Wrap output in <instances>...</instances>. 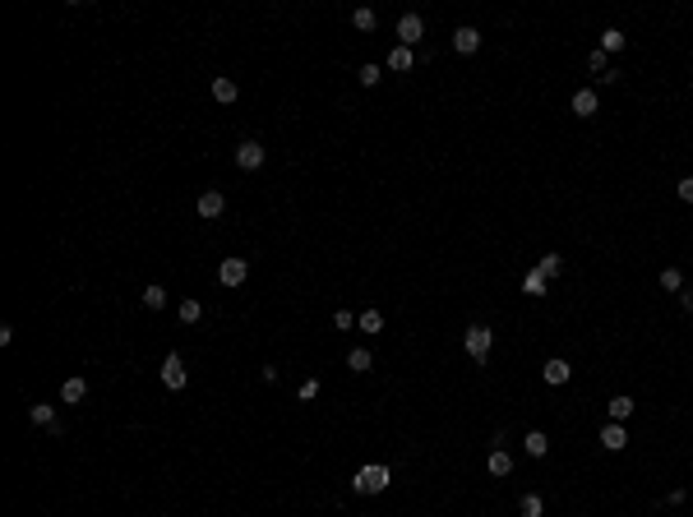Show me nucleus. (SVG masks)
I'll list each match as a JSON object with an SVG mask.
<instances>
[{
	"label": "nucleus",
	"instance_id": "1",
	"mask_svg": "<svg viewBox=\"0 0 693 517\" xmlns=\"http://www.w3.org/2000/svg\"><path fill=\"white\" fill-rule=\"evenodd\" d=\"M388 480H393V472H388L384 462H370V467H361V472L352 476V489L356 494H384Z\"/></svg>",
	"mask_w": 693,
	"mask_h": 517
},
{
	"label": "nucleus",
	"instance_id": "2",
	"mask_svg": "<svg viewBox=\"0 0 693 517\" xmlns=\"http://www.w3.org/2000/svg\"><path fill=\"white\" fill-rule=\"evenodd\" d=\"M490 342H494V333L485 328V323H472V328L462 333V347H467L472 361H485V356H490Z\"/></svg>",
	"mask_w": 693,
	"mask_h": 517
},
{
	"label": "nucleus",
	"instance_id": "3",
	"mask_svg": "<svg viewBox=\"0 0 693 517\" xmlns=\"http://www.w3.org/2000/svg\"><path fill=\"white\" fill-rule=\"evenodd\" d=\"M425 37V19L421 14H402L398 19V46H416Z\"/></svg>",
	"mask_w": 693,
	"mask_h": 517
},
{
	"label": "nucleus",
	"instance_id": "4",
	"mask_svg": "<svg viewBox=\"0 0 693 517\" xmlns=\"http://www.w3.org/2000/svg\"><path fill=\"white\" fill-rule=\"evenodd\" d=\"M263 157H268V152H263V143L245 139V143L236 148V167H241V171H259V167H263Z\"/></svg>",
	"mask_w": 693,
	"mask_h": 517
},
{
	"label": "nucleus",
	"instance_id": "5",
	"mask_svg": "<svg viewBox=\"0 0 693 517\" xmlns=\"http://www.w3.org/2000/svg\"><path fill=\"white\" fill-rule=\"evenodd\" d=\"M185 379H190V374H185V361L176 356V351H171L167 361H162V383H167L171 393H181V388H185Z\"/></svg>",
	"mask_w": 693,
	"mask_h": 517
},
{
	"label": "nucleus",
	"instance_id": "6",
	"mask_svg": "<svg viewBox=\"0 0 693 517\" xmlns=\"http://www.w3.org/2000/svg\"><path fill=\"white\" fill-rule=\"evenodd\" d=\"M217 277H222V287H241V282L250 277V263H245V258H222Z\"/></svg>",
	"mask_w": 693,
	"mask_h": 517
},
{
	"label": "nucleus",
	"instance_id": "7",
	"mask_svg": "<svg viewBox=\"0 0 693 517\" xmlns=\"http://www.w3.org/2000/svg\"><path fill=\"white\" fill-rule=\"evenodd\" d=\"M28 420H32V425H42V429H51V434H61V420H56V407H51V402H32Z\"/></svg>",
	"mask_w": 693,
	"mask_h": 517
},
{
	"label": "nucleus",
	"instance_id": "8",
	"mask_svg": "<svg viewBox=\"0 0 693 517\" xmlns=\"http://www.w3.org/2000/svg\"><path fill=\"white\" fill-rule=\"evenodd\" d=\"M227 213V199H222V190H203L199 194V217L203 222H213V217Z\"/></svg>",
	"mask_w": 693,
	"mask_h": 517
},
{
	"label": "nucleus",
	"instance_id": "9",
	"mask_svg": "<svg viewBox=\"0 0 693 517\" xmlns=\"http://www.w3.org/2000/svg\"><path fill=\"white\" fill-rule=\"evenodd\" d=\"M569 107H573V116H583V121H587V116H596V111H601L596 88H578V92H573V102H569Z\"/></svg>",
	"mask_w": 693,
	"mask_h": 517
},
{
	"label": "nucleus",
	"instance_id": "10",
	"mask_svg": "<svg viewBox=\"0 0 693 517\" xmlns=\"http://www.w3.org/2000/svg\"><path fill=\"white\" fill-rule=\"evenodd\" d=\"M453 51H458V56H476V51H481V32L462 23V28L453 32Z\"/></svg>",
	"mask_w": 693,
	"mask_h": 517
},
{
	"label": "nucleus",
	"instance_id": "11",
	"mask_svg": "<svg viewBox=\"0 0 693 517\" xmlns=\"http://www.w3.org/2000/svg\"><path fill=\"white\" fill-rule=\"evenodd\" d=\"M541 374H545V383H554V388H559V383H569V379H573V365H569V361H559V356H550Z\"/></svg>",
	"mask_w": 693,
	"mask_h": 517
},
{
	"label": "nucleus",
	"instance_id": "12",
	"mask_svg": "<svg viewBox=\"0 0 693 517\" xmlns=\"http://www.w3.org/2000/svg\"><path fill=\"white\" fill-rule=\"evenodd\" d=\"M601 448H610V453H624V448H629V434H624V425H615V420H610V425L601 429Z\"/></svg>",
	"mask_w": 693,
	"mask_h": 517
},
{
	"label": "nucleus",
	"instance_id": "13",
	"mask_svg": "<svg viewBox=\"0 0 693 517\" xmlns=\"http://www.w3.org/2000/svg\"><path fill=\"white\" fill-rule=\"evenodd\" d=\"M236 79H227V74H213V102H222V107H231L236 102Z\"/></svg>",
	"mask_w": 693,
	"mask_h": 517
},
{
	"label": "nucleus",
	"instance_id": "14",
	"mask_svg": "<svg viewBox=\"0 0 693 517\" xmlns=\"http://www.w3.org/2000/svg\"><path fill=\"white\" fill-rule=\"evenodd\" d=\"M388 70H393V74H407V70H412V65H416V56H412V46H393V51H388Z\"/></svg>",
	"mask_w": 693,
	"mask_h": 517
},
{
	"label": "nucleus",
	"instance_id": "15",
	"mask_svg": "<svg viewBox=\"0 0 693 517\" xmlns=\"http://www.w3.org/2000/svg\"><path fill=\"white\" fill-rule=\"evenodd\" d=\"M485 472L499 476V480H504V476H513V457H508V448H494L490 462H485Z\"/></svg>",
	"mask_w": 693,
	"mask_h": 517
},
{
	"label": "nucleus",
	"instance_id": "16",
	"mask_svg": "<svg viewBox=\"0 0 693 517\" xmlns=\"http://www.w3.org/2000/svg\"><path fill=\"white\" fill-rule=\"evenodd\" d=\"M605 411H610V420H615V425H624V420H629V416H633V397L615 393V397H610V407H605Z\"/></svg>",
	"mask_w": 693,
	"mask_h": 517
},
{
	"label": "nucleus",
	"instance_id": "17",
	"mask_svg": "<svg viewBox=\"0 0 693 517\" xmlns=\"http://www.w3.org/2000/svg\"><path fill=\"white\" fill-rule=\"evenodd\" d=\"M624 46H629V37H624L619 28H605V32H601V51H605V56H615V51H624Z\"/></svg>",
	"mask_w": 693,
	"mask_h": 517
},
{
	"label": "nucleus",
	"instance_id": "18",
	"mask_svg": "<svg viewBox=\"0 0 693 517\" xmlns=\"http://www.w3.org/2000/svg\"><path fill=\"white\" fill-rule=\"evenodd\" d=\"M61 397L74 407V402H83V397H88V383H83V379H65V383H61Z\"/></svg>",
	"mask_w": 693,
	"mask_h": 517
},
{
	"label": "nucleus",
	"instance_id": "19",
	"mask_svg": "<svg viewBox=\"0 0 693 517\" xmlns=\"http://www.w3.org/2000/svg\"><path fill=\"white\" fill-rule=\"evenodd\" d=\"M523 448H527V457H545V453H550V439H545L541 429H532V434L523 439Z\"/></svg>",
	"mask_w": 693,
	"mask_h": 517
},
{
	"label": "nucleus",
	"instance_id": "20",
	"mask_svg": "<svg viewBox=\"0 0 693 517\" xmlns=\"http://www.w3.org/2000/svg\"><path fill=\"white\" fill-rule=\"evenodd\" d=\"M374 23H379V14H374L370 5H361V10L352 14V28H356V32H374Z\"/></svg>",
	"mask_w": 693,
	"mask_h": 517
},
{
	"label": "nucleus",
	"instance_id": "21",
	"mask_svg": "<svg viewBox=\"0 0 693 517\" xmlns=\"http://www.w3.org/2000/svg\"><path fill=\"white\" fill-rule=\"evenodd\" d=\"M518 517H545V499H541V494H523V503H518Z\"/></svg>",
	"mask_w": 693,
	"mask_h": 517
},
{
	"label": "nucleus",
	"instance_id": "22",
	"mask_svg": "<svg viewBox=\"0 0 693 517\" xmlns=\"http://www.w3.org/2000/svg\"><path fill=\"white\" fill-rule=\"evenodd\" d=\"M536 273L545 277V282H550V277H559V273H564V258H559V254H545V258H536Z\"/></svg>",
	"mask_w": 693,
	"mask_h": 517
},
{
	"label": "nucleus",
	"instance_id": "23",
	"mask_svg": "<svg viewBox=\"0 0 693 517\" xmlns=\"http://www.w3.org/2000/svg\"><path fill=\"white\" fill-rule=\"evenodd\" d=\"M587 70H592V74H596V79H605V74H610V56H605V51H601V46H596V51L587 56Z\"/></svg>",
	"mask_w": 693,
	"mask_h": 517
},
{
	"label": "nucleus",
	"instance_id": "24",
	"mask_svg": "<svg viewBox=\"0 0 693 517\" xmlns=\"http://www.w3.org/2000/svg\"><path fill=\"white\" fill-rule=\"evenodd\" d=\"M143 305H148V310H167V287H157V282L143 287Z\"/></svg>",
	"mask_w": 693,
	"mask_h": 517
},
{
	"label": "nucleus",
	"instance_id": "25",
	"mask_svg": "<svg viewBox=\"0 0 693 517\" xmlns=\"http://www.w3.org/2000/svg\"><path fill=\"white\" fill-rule=\"evenodd\" d=\"M176 314H181V323H199L203 319V305L199 301H181V305H176Z\"/></svg>",
	"mask_w": 693,
	"mask_h": 517
},
{
	"label": "nucleus",
	"instance_id": "26",
	"mask_svg": "<svg viewBox=\"0 0 693 517\" xmlns=\"http://www.w3.org/2000/svg\"><path fill=\"white\" fill-rule=\"evenodd\" d=\"M347 365H352L356 374H365V369L374 365V361H370V351H365V347H356V351H347Z\"/></svg>",
	"mask_w": 693,
	"mask_h": 517
},
{
	"label": "nucleus",
	"instance_id": "27",
	"mask_svg": "<svg viewBox=\"0 0 693 517\" xmlns=\"http://www.w3.org/2000/svg\"><path fill=\"white\" fill-rule=\"evenodd\" d=\"M523 291H527V296H545V277H541L536 268H532V273L523 277Z\"/></svg>",
	"mask_w": 693,
	"mask_h": 517
},
{
	"label": "nucleus",
	"instance_id": "28",
	"mask_svg": "<svg viewBox=\"0 0 693 517\" xmlns=\"http://www.w3.org/2000/svg\"><path fill=\"white\" fill-rule=\"evenodd\" d=\"M379 328H384V314H379V310H365V314H361V333H379Z\"/></svg>",
	"mask_w": 693,
	"mask_h": 517
},
{
	"label": "nucleus",
	"instance_id": "29",
	"mask_svg": "<svg viewBox=\"0 0 693 517\" xmlns=\"http://www.w3.org/2000/svg\"><path fill=\"white\" fill-rule=\"evenodd\" d=\"M661 287H665V291H684V273H679V268H665V273H661Z\"/></svg>",
	"mask_w": 693,
	"mask_h": 517
},
{
	"label": "nucleus",
	"instance_id": "30",
	"mask_svg": "<svg viewBox=\"0 0 693 517\" xmlns=\"http://www.w3.org/2000/svg\"><path fill=\"white\" fill-rule=\"evenodd\" d=\"M379 79H384V70H379V65H361V88H374Z\"/></svg>",
	"mask_w": 693,
	"mask_h": 517
},
{
	"label": "nucleus",
	"instance_id": "31",
	"mask_svg": "<svg viewBox=\"0 0 693 517\" xmlns=\"http://www.w3.org/2000/svg\"><path fill=\"white\" fill-rule=\"evenodd\" d=\"M296 397H301V402H314V397H319V379H305L296 388Z\"/></svg>",
	"mask_w": 693,
	"mask_h": 517
},
{
	"label": "nucleus",
	"instance_id": "32",
	"mask_svg": "<svg viewBox=\"0 0 693 517\" xmlns=\"http://www.w3.org/2000/svg\"><path fill=\"white\" fill-rule=\"evenodd\" d=\"M352 323H356V319L347 314V310H338V314H333V328H352Z\"/></svg>",
	"mask_w": 693,
	"mask_h": 517
},
{
	"label": "nucleus",
	"instance_id": "33",
	"mask_svg": "<svg viewBox=\"0 0 693 517\" xmlns=\"http://www.w3.org/2000/svg\"><path fill=\"white\" fill-rule=\"evenodd\" d=\"M679 199H684V203H693V176H689V181H679Z\"/></svg>",
	"mask_w": 693,
	"mask_h": 517
},
{
	"label": "nucleus",
	"instance_id": "34",
	"mask_svg": "<svg viewBox=\"0 0 693 517\" xmlns=\"http://www.w3.org/2000/svg\"><path fill=\"white\" fill-rule=\"evenodd\" d=\"M679 301H684V310H693V287H684V296H679Z\"/></svg>",
	"mask_w": 693,
	"mask_h": 517
}]
</instances>
